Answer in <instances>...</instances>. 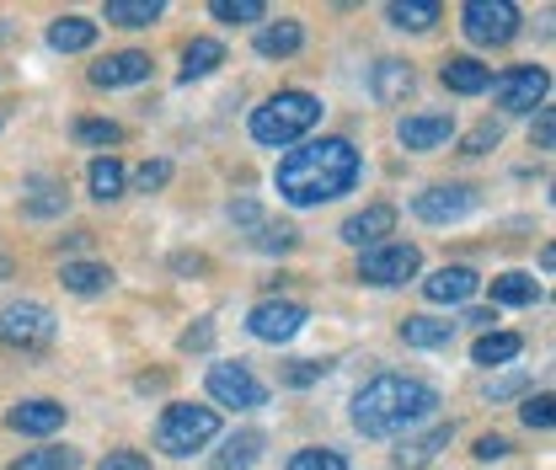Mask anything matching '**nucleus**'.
<instances>
[{
  "mask_svg": "<svg viewBox=\"0 0 556 470\" xmlns=\"http://www.w3.org/2000/svg\"><path fill=\"white\" fill-rule=\"evenodd\" d=\"M358 172H364V161L348 139H311V144H300L278 161L274 188L278 199L294 203V208H316V203L343 199L358 182Z\"/></svg>",
  "mask_w": 556,
  "mask_h": 470,
  "instance_id": "f257e3e1",
  "label": "nucleus"
},
{
  "mask_svg": "<svg viewBox=\"0 0 556 470\" xmlns=\"http://www.w3.org/2000/svg\"><path fill=\"white\" fill-rule=\"evenodd\" d=\"M439 391L422 385L413 374H375L358 396H353V428L369 439H391L402 428H413L422 417H433Z\"/></svg>",
  "mask_w": 556,
  "mask_h": 470,
  "instance_id": "f03ea898",
  "label": "nucleus"
},
{
  "mask_svg": "<svg viewBox=\"0 0 556 470\" xmlns=\"http://www.w3.org/2000/svg\"><path fill=\"white\" fill-rule=\"evenodd\" d=\"M321 124V102L311 91H278L263 107H252V139L257 144H294Z\"/></svg>",
  "mask_w": 556,
  "mask_h": 470,
  "instance_id": "7ed1b4c3",
  "label": "nucleus"
},
{
  "mask_svg": "<svg viewBox=\"0 0 556 470\" xmlns=\"http://www.w3.org/2000/svg\"><path fill=\"white\" fill-rule=\"evenodd\" d=\"M219 439V411L214 406H166L161 411V428H155V449L161 455H193V449H204V444H214Z\"/></svg>",
  "mask_w": 556,
  "mask_h": 470,
  "instance_id": "20e7f679",
  "label": "nucleus"
},
{
  "mask_svg": "<svg viewBox=\"0 0 556 470\" xmlns=\"http://www.w3.org/2000/svg\"><path fill=\"white\" fill-rule=\"evenodd\" d=\"M460 27H466L471 43L497 49V43H508L519 33V5H508V0H466L460 5Z\"/></svg>",
  "mask_w": 556,
  "mask_h": 470,
  "instance_id": "39448f33",
  "label": "nucleus"
},
{
  "mask_svg": "<svg viewBox=\"0 0 556 470\" xmlns=\"http://www.w3.org/2000/svg\"><path fill=\"white\" fill-rule=\"evenodd\" d=\"M417 268H422V252H417L413 241H380V246L364 252L358 278L375 283V289H396V283H407Z\"/></svg>",
  "mask_w": 556,
  "mask_h": 470,
  "instance_id": "423d86ee",
  "label": "nucleus"
},
{
  "mask_svg": "<svg viewBox=\"0 0 556 470\" xmlns=\"http://www.w3.org/2000/svg\"><path fill=\"white\" fill-rule=\"evenodd\" d=\"M0 342L5 347H49L54 342V310L49 305H33V300H22V305H5L0 310Z\"/></svg>",
  "mask_w": 556,
  "mask_h": 470,
  "instance_id": "0eeeda50",
  "label": "nucleus"
},
{
  "mask_svg": "<svg viewBox=\"0 0 556 470\" xmlns=\"http://www.w3.org/2000/svg\"><path fill=\"white\" fill-rule=\"evenodd\" d=\"M208 396L219 406H236V411H257V406L268 402V385L247 364H214L208 369Z\"/></svg>",
  "mask_w": 556,
  "mask_h": 470,
  "instance_id": "6e6552de",
  "label": "nucleus"
},
{
  "mask_svg": "<svg viewBox=\"0 0 556 470\" xmlns=\"http://www.w3.org/2000/svg\"><path fill=\"white\" fill-rule=\"evenodd\" d=\"M546 91H552V75L541 65H519L492 80V97H497L503 113H535L546 102Z\"/></svg>",
  "mask_w": 556,
  "mask_h": 470,
  "instance_id": "1a4fd4ad",
  "label": "nucleus"
},
{
  "mask_svg": "<svg viewBox=\"0 0 556 470\" xmlns=\"http://www.w3.org/2000/svg\"><path fill=\"white\" fill-rule=\"evenodd\" d=\"M305 321H311L305 305H294V300H263V305H252L247 332L257 336V342H289V336H300Z\"/></svg>",
  "mask_w": 556,
  "mask_h": 470,
  "instance_id": "9d476101",
  "label": "nucleus"
},
{
  "mask_svg": "<svg viewBox=\"0 0 556 470\" xmlns=\"http://www.w3.org/2000/svg\"><path fill=\"white\" fill-rule=\"evenodd\" d=\"M477 208V193L471 188H428V193H417L413 214L422 219V225H455V219H466Z\"/></svg>",
  "mask_w": 556,
  "mask_h": 470,
  "instance_id": "9b49d317",
  "label": "nucleus"
},
{
  "mask_svg": "<svg viewBox=\"0 0 556 470\" xmlns=\"http://www.w3.org/2000/svg\"><path fill=\"white\" fill-rule=\"evenodd\" d=\"M391 230H396V208H391V203H369L364 214L343 219V241L348 246H364V252H369V246H380Z\"/></svg>",
  "mask_w": 556,
  "mask_h": 470,
  "instance_id": "f8f14e48",
  "label": "nucleus"
},
{
  "mask_svg": "<svg viewBox=\"0 0 556 470\" xmlns=\"http://www.w3.org/2000/svg\"><path fill=\"white\" fill-rule=\"evenodd\" d=\"M477 294V272L471 268H439L422 278V300L428 305H466Z\"/></svg>",
  "mask_w": 556,
  "mask_h": 470,
  "instance_id": "ddd939ff",
  "label": "nucleus"
},
{
  "mask_svg": "<svg viewBox=\"0 0 556 470\" xmlns=\"http://www.w3.org/2000/svg\"><path fill=\"white\" fill-rule=\"evenodd\" d=\"M150 75V54H139V49H124V54H108L102 65H91V86H139Z\"/></svg>",
  "mask_w": 556,
  "mask_h": 470,
  "instance_id": "4468645a",
  "label": "nucleus"
},
{
  "mask_svg": "<svg viewBox=\"0 0 556 470\" xmlns=\"http://www.w3.org/2000/svg\"><path fill=\"white\" fill-rule=\"evenodd\" d=\"M450 135H455L450 113H413V118H402V144L407 150H439V144H450Z\"/></svg>",
  "mask_w": 556,
  "mask_h": 470,
  "instance_id": "2eb2a0df",
  "label": "nucleus"
},
{
  "mask_svg": "<svg viewBox=\"0 0 556 470\" xmlns=\"http://www.w3.org/2000/svg\"><path fill=\"white\" fill-rule=\"evenodd\" d=\"M5 422L16 428V433H33V439H43V433H60L65 428V406L60 402H22L5 411Z\"/></svg>",
  "mask_w": 556,
  "mask_h": 470,
  "instance_id": "dca6fc26",
  "label": "nucleus"
},
{
  "mask_svg": "<svg viewBox=\"0 0 556 470\" xmlns=\"http://www.w3.org/2000/svg\"><path fill=\"white\" fill-rule=\"evenodd\" d=\"M450 422H439V428H428V433H417V439H402V449H396V470H422L444 444H450Z\"/></svg>",
  "mask_w": 556,
  "mask_h": 470,
  "instance_id": "f3484780",
  "label": "nucleus"
},
{
  "mask_svg": "<svg viewBox=\"0 0 556 470\" xmlns=\"http://www.w3.org/2000/svg\"><path fill=\"white\" fill-rule=\"evenodd\" d=\"M369 91H375V102H402L407 91H413V65L407 60H380L375 75H369Z\"/></svg>",
  "mask_w": 556,
  "mask_h": 470,
  "instance_id": "a211bd4d",
  "label": "nucleus"
},
{
  "mask_svg": "<svg viewBox=\"0 0 556 470\" xmlns=\"http://www.w3.org/2000/svg\"><path fill=\"white\" fill-rule=\"evenodd\" d=\"M439 80L455 91V97H482L486 86H492V69L482 60H450V65L439 69Z\"/></svg>",
  "mask_w": 556,
  "mask_h": 470,
  "instance_id": "6ab92c4d",
  "label": "nucleus"
},
{
  "mask_svg": "<svg viewBox=\"0 0 556 470\" xmlns=\"http://www.w3.org/2000/svg\"><path fill=\"white\" fill-rule=\"evenodd\" d=\"M225 65V43H214V38H193L188 43V54H182V69H177V80H204V75H214V69Z\"/></svg>",
  "mask_w": 556,
  "mask_h": 470,
  "instance_id": "aec40b11",
  "label": "nucleus"
},
{
  "mask_svg": "<svg viewBox=\"0 0 556 470\" xmlns=\"http://www.w3.org/2000/svg\"><path fill=\"white\" fill-rule=\"evenodd\" d=\"M455 321H439V316H407L402 321V342L407 347H450Z\"/></svg>",
  "mask_w": 556,
  "mask_h": 470,
  "instance_id": "412c9836",
  "label": "nucleus"
},
{
  "mask_svg": "<svg viewBox=\"0 0 556 470\" xmlns=\"http://www.w3.org/2000/svg\"><path fill=\"white\" fill-rule=\"evenodd\" d=\"M49 43H54L60 54H80V49L97 43V22H86V16H60V22L49 27Z\"/></svg>",
  "mask_w": 556,
  "mask_h": 470,
  "instance_id": "4be33fe9",
  "label": "nucleus"
},
{
  "mask_svg": "<svg viewBox=\"0 0 556 470\" xmlns=\"http://www.w3.org/2000/svg\"><path fill=\"white\" fill-rule=\"evenodd\" d=\"M300 43H305V27L300 22H268L257 33V54H268V60H289Z\"/></svg>",
  "mask_w": 556,
  "mask_h": 470,
  "instance_id": "5701e85b",
  "label": "nucleus"
},
{
  "mask_svg": "<svg viewBox=\"0 0 556 470\" xmlns=\"http://www.w3.org/2000/svg\"><path fill=\"white\" fill-rule=\"evenodd\" d=\"M86 182H91V199H118L124 193V182H129V172H124V161H113V155H97L91 161V172H86Z\"/></svg>",
  "mask_w": 556,
  "mask_h": 470,
  "instance_id": "b1692460",
  "label": "nucleus"
},
{
  "mask_svg": "<svg viewBox=\"0 0 556 470\" xmlns=\"http://www.w3.org/2000/svg\"><path fill=\"white\" fill-rule=\"evenodd\" d=\"M386 16H391V27H402V33H428V27L439 22V5H433V0H391Z\"/></svg>",
  "mask_w": 556,
  "mask_h": 470,
  "instance_id": "393cba45",
  "label": "nucleus"
},
{
  "mask_svg": "<svg viewBox=\"0 0 556 470\" xmlns=\"http://www.w3.org/2000/svg\"><path fill=\"white\" fill-rule=\"evenodd\" d=\"M525 353V336L519 332H482L477 336V364L497 369V364H514Z\"/></svg>",
  "mask_w": 556,
  "mask_h": 470,
  "instance_id": "a878e982",
  "label": "nucleus"
},
{
  "mask_svg": "<svg viewBox=\"0 0 556 470\" xmlns=\"http://www.w3.org/2000/svg\"><path fill=\"white\" fill-rule=\"evenodd\" d=\"M541 300V283L530 272H503L492 278V305H535Z\"/></svg>",
  "mask_w": 556,
  "mask_h": 470,
  "instance_id": "bb28decb",
  "label": "nucleus"
},
{
  "mask_svg": "<svg viewBox=\"0 0 556 470\" xmlns=\"http://www.w3.org/2000/svg\"><path fill=\"white\" fill-rule=\"evenodd\" d=\"M65 289L70 294H102V289H113V268L108 263H65Z\"/></svg>",
  "mask_w": 556,
  "mask_h": 470,
  "instance_id": "cd10ccee",
  "label": "nucleus"
},
{
  "mask_svg": "<svg viewBox=\"0 0 556 470\" xmlns=\"http://www.w3.org/2000/svg\"><path fill=\"white\" fill-rule=\"evenodd\" d=\"M161 16H166L161 0H108V22H118V27H150Z\"/></svg>",
  "mask_w": 556,
  "mask_h": 470,
  "instance_id": "c85d7f7f",
  "label": "nucleus"
},
{
  "mask_svg": "<svg viewBox=\"0 0 556 470\" xmlns=\"http://www.w3.org/2000/svg\"><path fill=\"white\" fill-rule=\"evenodd\" d=\"M75 466H80L75 449H27V455L11 460V470H75Z\"/></svg>",
  "mask_w": 556,
  "mask_h": 470,
  "instance_id": "c756f323",
  "label": "nucleus"
},
{
  "mask_svg": "<svg viewBox=\"0 0 556 470\" xmlns=\"http://www.w3.org/2000/svg\"><path fill=\"white\" fill-rule=\"evenodd\" d=\"M257 449H263V439H257V433L230 439V444H225V455H219V470H247L252 460H257Z\"/></svg>",
  "mask_w": 556,
  "mask_h": 470,
  "instance_id": "7c9ffc66",
  "label": "nucleus"
},
{
  "mask_svg": "<svg viewBox=\"0 0 556 470\" xmlns=\"http://www.w3.org/2000/svg\"><path fill=\"white\" fill-rule=\"evenodd\" d=\"M208 11H214L219 22H263V16H268L263 0H214Z\"/></svg>",
  "mask_w": 556,
  "mask_h": 470,
  "instance_id": "2f4dec72",
  "label": "nucleus"
},
{
  "mask_svg": "<svg viewBox=\"0 0 556 470\" xmlns=\"http://www.w3.org/2000/svg\"><path fill=\"white\" fill-rule=\"evenodd\" d=\"M80 144H124V124H108V118H86L80 129H75Z\"/></svg>",
  "mask_w": 556,
  "mask_h": 470,
  "instance_id": "473e14b6",
  "label": "nucleus"
},
{
  "mask_svg": "<svg viewBox=\"0 0 556 470\" xmlns=\"http://www.w3.org/2000/svg\"><path fill=\"white\" fill-rule=\"evenodd\" d=\"M300 230L294 225H257V252H294Z\"/></svg>",
  "mask_w": 556,
  "mask_h": 470,
  "instance_id": "72a5a7b5",
  "label": "nucleus"
},
{
  "mask_svg": "<svg viewBox=\"0 0 556 470\" xmlns=\"http://www.w3.org/2000/svg\"><path fill=\"white\" fill-rule=\"evenodd\" d=\"M289 470H348V460L338 449H300V455L289 460Z\"/></svg>",
  "mask_w": 556,
  "mask_h": 470,
  "instance_id": "f704fd0d",
  "label": "nucleus"
},
{
  "mask_svg": "<svg viewBox=\"0 0 556 470\" xmlns=\"http://www.w3.org/2000/svg\"><path fill=\"white\" fill-rule=\"evenodd\" d=\"M166 182H172V161H144V166L135 172V188H139V193H161Z\"/></svg>",
  "mask_w": 556,
  "mask_h": 470,
  "instance_id": "c9c22d12",
  "label": "nucleus"
},
{
  "mask_svg": "<svg viewBox=\"0 0 556 470\" xmlns=\"http://www.w3.org/2000/svg\"><path fill=\"white\" fill-rule=\"evenodd\" d=\"M519 417H525V428H541V433H546V428H552V422H556L552 396H530V402L519 406Z\"/></svg>",
  "mask_w": 556,
  "mask_h": 470,
  "instance_id": "e433bc0d",
  "label": "nucleus"
},
{
  "mask_svg": "<svg viewBox=\"0 0 556 470\" xmlns=\"http://www.w3.org/2000/svg\"><path fill=\"white\" fill-rule=\"evenodd\" d=\"M497 139H503V124H492V118H486V124H477V129H471V139H466V155H482V150H492Z\"/></svg>",
  "mask_w": 556,
  "mask_h": 470,
  "instance_id": "4c0bfd02",
  "label": "nucleus"
},
{
  "mask_svg": "<svg viewBox=\"0 0 556 470\" xmlns=\"http://www.w3.org/2000/svg\"><path fill=\"white\" fill-rule=\"evenodd\" d=\"M65 199L54 193V188H38V199H27V214H60Z\"/></svg>",
  "mask_w": 556,
  "mask_h": 470,
  "instance_id": "58836bf2",
  "label": "nucleus"
},
{
  "mask_svg": "<svg viewBox=\"0 0 556 470\" xmlns=\"http://www.w3.org/2000/svg\"><path fill=\"white\" fill-rule=\"evenodd\" d=\"M97 470H150V460H144V455H129V449H124V455H108V460H102Z\"/></svg>",
  "mask_w": 556,
  "mask_h": 470,
  "instance_id": "ea45409f",
  "label": "nucleus"
},
{
  "mask_svg": "<svg viewBox=\"0 0 556 470\" xmlns=\"http://www.w3.org/2000/svg\"><path fill=\"white\" fill-rule=\"evenodd\" d=\"M503 455H508V439H497V433L477 439V460H503Z\"/></svg>",
  "mask_w": 556,
  "mask_h": 470,
  "instance_id": "a19ab883",
  "label": "nucleus"
},
{
  "mask_svg": "<svg viewBox=\"0 0 556 470\" xmlns=\"http://www.w3.org/2000/svg\"><path fill=\"white\" fill-rule=\"evenodd\" d=\"M230 219H241V225H263V208L252 199H241V203H230Z\"/></svg>",
  "mask_w": 556,
  "mask_h": 470,
  "instance_id": "79ce46f5",
  "label": "nucleus"
},
{
  "mask_svg": "<svg viewBox=\"0 0 556 470\" xmlns=\"http://www.w3.org/2000/svg\"><path fill=\"white\" fill-rule=\"evenodd\" d=\"M552 135H556V124H552V113L541 107V118H535V144H541V150H552Z\"/></svg>",
  "mask_w": 556,
  "mask_h": 470,
  "instance_id": "37998d69",
  "label": "nucleus"
},
{
  "mask_svg": "<svg viewBox=\"0 0 556 470\" xmlns=\"http://www.w3.org/2000/svg\"><path fill=\"white\" fill-rule=\"evenodd\" d=\"M208 342H214V327H193V332H182V347H188V353H193V347H208Z\"/></svg>",
  "mask_w": 556,
  "mask_h": 470,
  "instance_id": "c03bdc74",
  "label": "nucleus"
}]
</instances>
